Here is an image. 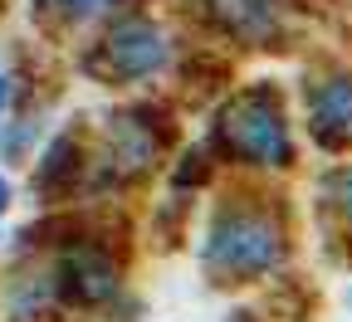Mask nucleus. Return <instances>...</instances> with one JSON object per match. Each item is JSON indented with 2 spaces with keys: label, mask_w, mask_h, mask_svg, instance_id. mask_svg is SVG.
<instances>
[{
  "label": "nucleus",
  "mask_w": 352,
  "mask_h": 322,
  "mask_svg": "<svg viewBox=\"0 0 352 322\" xmlns=\"http://www.w3.org/2000/svg\"><path fill=\"white\" fill-rule=\"evenodd\" d=\"M6 98H10V88H6V78H0V108H6Z\"/></svg>",
  "instance_id": "nucleus-9"
},
{
  "label": "nucleus",
  "mask_w": 352,
  "mask_h": 322,
  "mask_svg": "<svg viewBox=\"0 0 352 322\" xmlns=\"http://www.w3.org/2000/svg\"><path fill=\"white\" fill-rule=\"evenodd\" d=\"M162 59H166L162 30H152L147 20H127L103 39V69L118 78H142V73L162 69Z\"/></svg>",
  "instance_id": "nucleus-3"
},
{
  "label": "nucleus",
  "mask_w": 352,
  "mask_h": 322,
  "mask_svg": "<svg viewBox=\"0 0 352 322\" xmlns=\"http://www.w3.org/2000/svg\"><path fill=\"white\" fill-rule=\"evenodd\" d=\"M220 137L245 161H259V166H284L289 161V127H284L279 108L270 103V93L235 98L226 108V117H220Z\"/></svg>",
  "instance_id": "nucleus-2"
},
{
  "label": "nucleus",
  "mask_w": 352,
  "mask_h": 322,
  "mask_svg": "<svg viewBox=\"0 0 352 322\" xmlns=\"http://www.w3.org/2000/svg\"><path fill=\"white\" fill-rule=\"evenodd\" d=\"M314 132L328 147H347L352 142V78H333L318 88L314 98Z\"/></svg>",
  "instance_id": "nucleus-5"
},
{
  "label": "nucleus",
  "mask_w": 352,
  "mask_h": 322,
  "mask_svg": "<svg viewBox=\"0 0 352 322\" xmlns=\"http://www.w3.org/2000/svg\"><path fill=\"white\" fill-rule=\"evenodd\" d=\"M215 15L240 34H270L274 25V0H215Z\"/></svg>",
  "instance_id": "nucleus-6"
},
{
  "label": "nucleus",
  "mask_w": 352,
  "mask_h": 322,
  "mask_svg": "<svg viewBox=\"0 0 352 322\" xmlns=\"http://www.w3.org/2000/svg\"><path fill=\"white\" fill-rule=\"evenodd\" d=\"M113 288H118V268L103 254L78 249L64 259V293L74 303H103V298H113Z\"/></svg>",
  "instance_id": "nucleus-4"
},
{
  "label": "nucleus",
  "mask_w": 352,
  "mask_h": 322,
  "mask_svg": "<svg viewBox=\"0 0 352 322\" xmlns=\"http://www.w3.org/2000/svg\"><path fill=\"white\" fill-rule=\"evenodd\" d=\"M284 259V235L270 215L254 210H230L220 215L210 240H206V264L215 273H235V279H254V273L274 268Z\"/></svg>",
  "instance_id": "nucleus-1"
},
{
  "label": "nucleus",
  "mask_w": 352,
  "mask_h": 322,
  "mask_svg": "<svg viewBox=\"0 0 352 322\" xmlns=\"http://www.w3.org/2000/svg\"><path fill=\"white\" fill-rule=\"evenodd\" d=\"M338 191H342V210L352 215V171H347V176H338Z\"/></svg>",
  "instance_id": "nucleus-7"
},
{
  "label": "nucleus",
  "mask_w": 352,
  "mask_h": 322,
  "mask_svg": "<svg viewBox=\"0 0 352 322\" xmlns=\"http://www.w3.org/2000/svg\"><path fill=\"white\" fill-rule=\"evenodd\" d=\"M6 205H10V181L0 176V210H6Z\"/></svg>",
  "instance_id": "nucleus-8"
}]
</instances>
